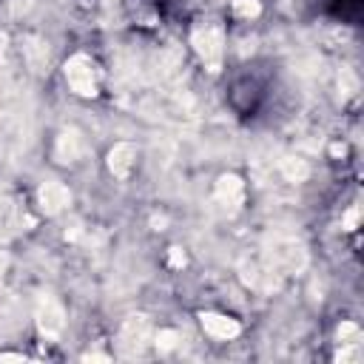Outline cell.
<instances>
[{"label": "cell", "mask_w": 364, "mask_h": 364, "mask_svg": "<svg viewBox=\"0 0 364 364\" xmlns=\"http://www.w3.org/2000/svg\"><path fill=\"white\" fill-rule=\"evenodd\" d=\"M282 276L287 273H301L307 267V247L304 242L296 236V233H287V230H273L267 245H264V253H262Z\"/></svg>", "instance_id": "1"}, {"label": "cell", "mask_w": 364, "mask_h": 364, "mask_svg": "<svg viewBox=\"0 0 364 364\" xmlns=\"http://www.w3.org/2000/svg\"><path fill=\"white\" fill-rule=\"evenodd\" d=\"M239 273H242V282H245L250 290H259V293H276L279 284H282V273H279L264 256L242 259Z\"/></svg>", "instance_id": "2"}, {"label": "cell", "mask_w": 364, "mask_h": 364, "mask_svg": "<svg viewBox=\"0 0 364 364\" xmlns=\"http://www.w3.org/2000/svg\"><path fill=\"white\" fill-rule=\"evenodd\" d=\"M222 46H225V34L216 23H202L199 28H193V48L202 57V63L210 71H219L222 63Z\"/></svg>", "instance_id": "3"}, {"label": "cell", "mask_w": 364, "mask_h": 364, "mask_svg": "<svg viewBox=\"0 0 364 364\" xmlns=\"http://www.w3.org/2000/svg\"><path fill=\"white\" fill-rule=\"evenodd\" d=\"M65 80L77 94L94 97L97 94V65H94V60L85 57V54H74L65 63Z\"/></svg>", "instance_id": "4"}, {"label": "cell", "mask_w": 364, "mask_h": 364, "mask_svg": "<svg viewBox=\"0 0 364 364\" xmlns=\"http://www.w3.org/2000/svg\"><path fill=\"white\" fill-rule=\"evenodd\" d=\"M148 338H151V321L145 316H131L119 327V338H117L119 341V353L134 358V355H139L145 350Z\"/></svg>", "instance_id": "5"}, {"label": "cell", "mask_w": 364, "mask_h": 364, "mask_svg": "<svg viewBox=\"0 0 364 364\" xmlns=\"http://www.w3.org/2000/svg\"><path fill=\"white\" fill-rule=\"evenodd\" d=\"M34 318H37V327H40V333L46 338H57L63 333V327H65V310L54 296H40L37 299Z\"/></svg>", "instance_id": "6"}, {"label": "cell", "mask_w": 364, "mask_h": 364, "mask_svg": "<svg viewBox=\"0 0 364 364\" xmlns=\"http://www.w3.org/2000/svg\"><path fill=\"white\" fill-rule=\"evenodd\" d=\"M213 202H216L228 216L239 213V208H242V202H245V182H242L236 173L219 176L216 191H213Z\"/></svg>", "instance_id": "7"}, {"label": "cell", "mask_w": 364, "mask_h": 364, "mask_svg": "<svg viewBox=\"0 0 364 364\" xmlns=\"http://www.w3.org/2000/svg\"><path fill=\"white\" fill-rule=\"evenodd\" d=\"M136 165V145L131 142H117L111 151H108V171L117 176V179H128L131 171Z\"/></svg>", "instance_id": "8"}, {"label": "cell", "mask_w": 364, "mask_h": 364, "mask_svg": "<svg viewBox=\"0 0 364 364\" xmlns=\"http://www.w3.org/2000/svg\"><path fill=\"white\" fill-rule=\"evenodd\" d=\"M37 199H40V208H43L48 216H54V213H60V210L71 202V193H68V188H65L63 182L51 179V182H43V185H40Z\"/></svg>", "instance_id": "9"}, {"label": "cell", "mask_w": 364, "mask_h": 364, "mask_svg": "<svg viewBox=\"0 0 364 364\" xmlns=\"http://www.w3.org/2000/svg\"><path fill=\"white\" fill-rule=\"evenodd\" d=\"M199 318H202V327H205V333H208V336H213V338H222V341H228V338H236V336H239V330H242L236 318H230V316H222V313H202Z\"/></svg>", "instance_id": "10"}, {"label": "cell", "mask_w": 364, "mask_h": 364, "mask_svg": "<svg viewBox=\"0 0 364 364\" xmlns=\"http://www.w3.org/2000/svg\"><path fill=\"white\" fill-rule=\"evenodd\" d=\"M80 154H82V136H80V131H77V128H65V131L57 136L54 156H57L60 162H74V159H80Z\"/></svg>", "instance_id": "11"}, {"label": "cell", "mask_w": 364, "mask_h": 364, "mask_svg": "<svg viewBox=\"0 0 364 364\" xmlns=\"http://www.w3.org/2000/svg\"><path fill=\"white\" fill-rule=\"evenodd\" d=\"M23 57H26L28 68L43 71L48 65V46L43 40H37V37H26L23 40Z\"/></svg>", "instance_id": "12"}, {"label": "cell", "mask_w": 364, "mask_h": 364, "mask_svg": "<svg viewBox=\"0 0 364 364\" xmlns=\"http://www.w3.org/2000/svg\"><path fill=\"white\" fill-rule=\"evenodd\" d=\"M276 168H279V173L287 182H304L310 176V165L301 156H279L276 159Z\"/></svg>", "instance_id": "13"}, {"label": "cell", "mask_w": 364, "mask_h": 364, "mask_svg": "<svg viewBox=\"0 0 364 364\" xmlns=\"http://www.w3.org/2000/svg\"><path fill=\"white\" fill-rule=\"evenodd\" d=\"M259 11H262L259 0H233V14H236V17L250 20V17H256Z\"/></svg>", "instance_id": "14"}, {"label": "cell", "mask_w": 364, "mask_h": 364, "mask_svg": "<svg viewBox=\"0 0 364 364\" xmlns=\"http://www.w3.org/2000/svg\"><path fill=\"white\" fill-rule=\"evenodd\" d=\"M338 338H341V344H358V341H361V330H358L353 321H344V324L338 327Z\"/></svg>", "instance_id": "15"}, {"label": "cell", "mask_w": 364, "mask_h": 364, "mask_svg": "<svg viewBox=\"0 0 364 364\" xmlns=\"http://www.w3.org/2000/svg\"><path fill=\"white\" fill-rule=\"evenodd\" d=\"M176 344H179V333H173V330H159V333H156V347H159L162 353L173 350Z\"/></svg>", "instance_id": "16"}, {"label": "cell", "mask_w": 364, "mask_h": 364, "mask_svg": "<svg viewBox=\"0 0 364 364\" xmlns=\"http://www.w3.org/2000/svg\"><path fill=\"white\" fill-rule=\"evenodd\" d=\"M358 213H361V208H353V210H350V213L344 216V222H341V228H344V230H353V228L358 225Z\"/></svg>", "instance_id": "17"}, {"label": "cell", "mask_w": 364, "mask_h": 364, "mask_svg": "<svg viewBox=\"0 0 364 364\" xmlns=\"http://www.w3.org/2000/svg\"><path fill=\"white\" fill-rule=\"evenodd\" d=\"M171 264H173V267L185 264V256H182V250H179V247H173V253H171Z\"/></svg>", "instance_id": "18"}, {"label": "cell", "mask_w": 364, "mask_h": 364, "mask_svg": "<svg viewBox=\"0 0 364 364\" xmlns=\"http://www.w3.org/2000/svg\"><path fill=\"white\" fill-rule=\"evenodd\" d=\"M0 361H26L23 355H17V353H3L0 355Z\"/></svg>", "instance_id": "19"}]
</instances>
